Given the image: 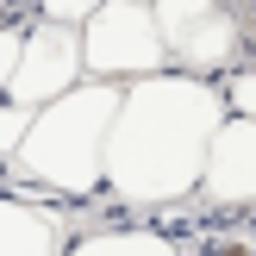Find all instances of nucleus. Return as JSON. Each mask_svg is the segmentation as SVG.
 <instances>
[{
	"instance_id": "nucleus-14",
	"label": "nucleus",
	"mask_w": 256,
	"mask_h": 256,
	"mask_svg": "<svg viewBox=\"0 0 256 256\" xmlns=\"http://www.w3.org/2000/svg\"><path fill=\"white\" fill-rule=\"evenodd\" d=\"M212 256H256V238H244V244H232V250H212Z\"/></svg>"
},
{
	"instance_id": "nucleus-8",
	"label": "nucleus",
	"mask_w": 256,
	"mask_h": 256,
	"mask_svg": "<svg viewBox=\"0 0 256 256\" xmlns=\"http://www.w3.org/2000/svg\"><path fill=\"white\" fill-rule=\"evenodd\" d=\"M69 256H175L162 244L156 232H106V238H88V244H75Z\"/></svg>"
},
{
	"instance_id": "nucleus-10",
	"label": "nucleus",
	"mask_w": 256,
	"mask_h": 256,
	"mask_svg": "<svg viewBox=\"0 0 256 256\" xmlns=\"http://www.w3.org/2000/svg\"><path fill=\"white\" fill-rule=\"evenodd\" d=\"M225 94H232V106H238V112H250V119H256V69L232 75V88H225Z\"/></svg>"
},
{
	"instance_id": "nucleus-13",
	"label": "nucleus",
	"mask_w": 256,
	"mask_h": 256,
	"mask_svg": "<svg viewBox=\"0 0 256 256\" xmlns=\"http://www.w3.org/2000/svg\"><path fill=\"white\" fill-rule=\"evenodd\" d=\"M25 6H32V0H0V25H6V19H19Z\"/></svg>"
},
{
	"instance_id": "nucleus-12",
	"label": "nucleus",
	"mask_w": 256,
	"mask_h": 256,
	"mask_svg": "<svg viewBox=\"0 0 256 256\" xmlns=\"http://www.w3.org/2000/svg\"><path fill=\"white\" fill-rule=\"evenodd\" d=\"M12 62H19V38L0 32V100H6V82H12Z\"/></svg>"
},
{
	"instance_id": "nucleus-11",
	"label": "nucleus",
	"mask_w": 256,
	"mask_h": 256,
	"mask_svg": "<svg viewBox=\"0 0 256 256\" xmlns=\"http://www.w3.org/2000/svg\"><path fill=\"white\" fill-rule=\"evenodd\" d=\"M94 6H100V0H44V12H50V19H88Z\"/></svg>"
},
{
	"instance_id": "nucleus-2",
	"label": "nucleus",
	"mask_w": 256,
	"mask_h": 256,
	"mask_svg": "<svg viewBox=\"0 0 256 256\" xmlns=\"http://www.w3.org/2000/svg\"><path fill=\"white\" fill-rule=\"evenodd\" d=\"M119 112V88H62L44 100L32 132L19 138V162L32 182L56 188V194H88L106 175V132Z\"/></svg>"
},
{
	"instance_id": "nucleus-4",
	"label": "nucleus",
	"mask_w": 256,
	"mask_h": 256,
	"mask_svg": "<svg viewBox=\"0 0 256 256\" xmlns=\"http://www.w3.org/2000/svg\"><path fill=\"white\" fill-rule=\"evenodd\" d=\"M75 75H82V32H69V19L32 25V32L19 38V62H12L6 100L44 106V100H56L62 88H75Z\"/></svg>"
},
{
	"instance_id": "nucleus-9",
	"label": "nucleus",
	"mask_w": 256,
	"mask_h": 256,
	"mask_svg": "<svg viewBox=\"0 0 256 256\" xmlns=\"http://www.w3.org/2000/svg\"><path fill=\"white\" fill-rule=\"evenodd\" d=\"M25 132H32V106H19V100H12V106L0 112V150H19Z\"/></svg>"
},
{
	"instance_id": "nucleus-5",
	"label": "nucleus",
	"mask_w": 256,
	"mask_h": 256,
	"mask_svg": "<svg viewBox=\"0 0 256 256\" xmlns=\"http://www.w3.org/2000/svg\"><path fill=\"white\" fill-rule=\"evenodd\" d=\"M156 25H162V50L188 69H219L238 50V19L219 0H156Z\"/></svg>"
},
{
	"instance_id": "nucleus-1",
	"label": "nucleus",
	"mask_w": 256,
	"mask_h": 256,
	"mask_svg": "<svg viewBox=\"0 0 256 256\" xmlns=\"http://www.w3.org/2000/svg\"><path fill=\"white\" fill-rule=\"evenodd\" d=\"M225 119V94L194 75H144L119 94L106 132V182L119 200H182L206 169V144Z\"/></svg>"
},
{
	"instance_id": "nucleus-6",
	"label": "nucleus",
	"mask_w": 256,
	"mask_h": 256,
	"mask_svg": "<svg viewBox=\"0 0 256 256\" xmlns=\"http://www.w3.org/2000/svg\"><path fill=\"white\" fill-rule=\"evenodd\" d=\"M200 182H206V194L219 200V206H244L256 200V119H219V132H212L206 144V169H200Z\"/></svg>"
},
{
	"instance_id": "nucleus-3",
	"label": "nucleus",
	"mask_w": 256,
	"mask_h": 256,
	"mask_svg": "<svg viewBox=\"0 0 256 256\" xmlns=\"http://www.w3.org/2000/svg\"><path fill=\"white\" fill-rule=\"evenodd\" d=\"M162 50V25L150 12V0H100L88 12L82 32V62L94 75H156Z\"/></svg>"
},
{
	"instance_id": "nucleus-7",
	"label": "nucleus",
	"mask_w": 256,
	"mask_h": 256,
	"mask_svg": "<svg viewBox=\"0 0 256 256\" xmlns=\"http://www.w3.org/2000/svg\"><path fill=\"white\" fill-rule=\"evenodd\" d=\"M50 250H56V225L19 200H0V256H50Z\"/></svg>"
}]
</instances>
